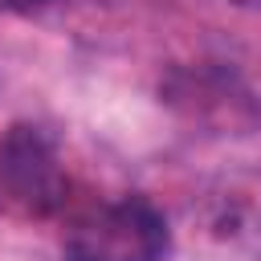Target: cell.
Wrapping results in <instances>:
<instances>
[{"label": "cell", "instance_id": "1", "mask_svg": "<svg viewBox=\"0 0 261 261\" xmlns=\"http://www.w3.org/2000/svg\"><path fill=\"white\" fill-rule=\"evenodd\" d=\"M171 245L163 212L143 196H122L82 212L65 232V261H163Z\"/></svg>", "mask_w": 261, "mask_h": 261}, {"label": "cell", "instance_id": "2", "mask_svg": "<svg viewBox=\"0 0 261 261\" xmlns=\"http://www.w3.org/2000/svg\"><path fill=\"white\" fill-rule=\"evenodd\" d=\"M65 167L41 126L12 122L0 135V212L12 220H49L65 208Z\"/></svg>", "mask_w": 261, "mask_h": 261}, {"label": "cell", "instance_id": "3", "mask_svg": "<svg viewBox=\"0 0 261 261\" xmlns=\"http://www.w3.org/2000/svg\"><path fill=\"white\" fill-rule=\"evenodd\" d=\"M45 4H49V0H0L4 12H20V16H24V12H37V8H45Z\"/></svg>", "mask_w": 261, "mask_h": 261}]
</instances>
